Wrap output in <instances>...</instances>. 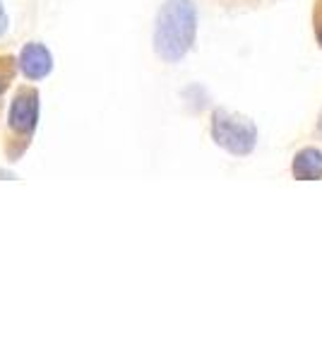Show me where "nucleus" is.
<instances>
[{
  "mask_svg": "<svg viewBox=\"0 0 322 361\" xmlns=\"http://www.w3.org/2000/svg\"><path fill=\"white\" fill-rule=\"evenodd\" d=\"M8 27H10V17H8V13H5V8H3V0H0V37L8 32Z\"/></svg>",
  "mask_w": 322,
  "mask_h": 361,
  "instance_id": "obj_8",
  "label": "nucleus"
},
{
  "mask_svg": "<svg viewBox=\"0 0 322 361\" xmlns=\"http://www.w3.org/2000/svg\"><path fill=\"white\" fill-rule=\"evenodd\" d=\"M20 63L13 56H0V102H3L5 90L10 87V82L15 80V70Z\"/></svg>",
  "mask_w": 322,
  "mask_h": 361,
  "instance_id": "obj_6",
  "label": "nucleus"
},
{
  "mask_svg": "<svg viewBox=\"0 0 322 361\" xmlns=\"http://www.w3.org/2000/svg\"><path fill=\"white\" fill-rule=\"evenodd\" d=\"M291 173L296 180H320L322 178V152L318 147H303L291 161Z\"/></svg>",
  "mask_w": 322,
  "mask_h": 361,
  "instance_id": "obj_5",
  "label": "nucleus"
},
{
  "mask_svg": "<svg viewBox=\"0 0 322 361\" xmlns=\"http://www.w3.org/2000/svg\"><path fill=\"white\" fill-rule=\"evenodd\" d=\"M17 63H20V70L27 80H44L54 70V54L49 51V46L32 42L22 49Z\"/></svg>",
  "mask_w": 322,
  "mask_h": 361,
  "instance_id": "obj_4",
  "label": "nucleus"
},
{
  "mask_svg": "<svg viewBox=\"0 0 322 361\" xmlns=\"http://www.w3.org/2000/svg\"><path fill=\"white\" fill-rule=\"evenodd\" d=\"M39 123V92L34 87H22L10 102L8 126L10 135L5 142V154L10 159H20L32 142V135Z\"/></svg>",
  "mask_w": 322,
  "mask_h": 361,
  "instance_id": "obj_2",
  "label": "nucleus"
},
{
  "mask_svg": "<svg viewBox=\"0 0 322 361\" xmlns=\"http://www.w3.org/2000/svg\"><path fill=\"white\" fill-rule=\"evenodd\" d=\"M197 39V8L192 0H163L154 20V54L163 63H180Z\"/></svg>",
  "mask_w": 322,
  "mask_h": 361,
  "instance_id": "obj_1",
  "label": "nucleus"
},
{
  "mask_svg": "<svg viewBox=\"0 0 322 361\" xmlns=\"http://www.w3.org/2000/svg\"><path fill=\"white\" fill-rule=\"evenodd\" d=\"M318 133H320V137H322V114H320V121H318Z\"/></svg>",
  "mask_w": 322,
  "mask_h": 361,
  "instance_id": "obj_9",
  "label": "nucleus"
},
{
  "mask_svg": "<svg viewBox=\"0 0 322 361\" xmlns=\"http://www.w3.org/2000/svg\"><path fill=\"white\" fill-rule=\"evenodd\" d=\"M315 39L322 49V0H318V8H315Z\"/></svg>",
  "mask_w": 322,
  "mask_h": 361,
  "instance_id": "obj_7",
  "label": "nucleus"
},
{
  "mask_svg": "<svg viewBox=\"0 0 322 361\" xmlns=\"http://www.w3.org/2000/svg\"><path fill=\"white\" fill-rule=\"evenodd\" d=\"M216 147L233 157H248L257 145V126L241 114H233L228 109H214L212 123H209Z\"/></svg>",
  "mask_w": 322,
  "mask_h": 361,
  "instance_id": "obj_3",
  "label": "nucleus"
}]
</instances>
